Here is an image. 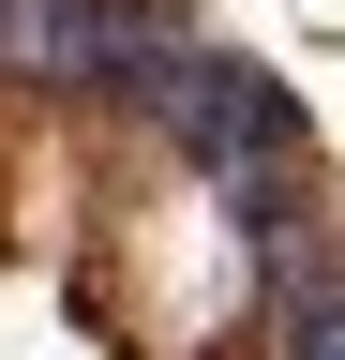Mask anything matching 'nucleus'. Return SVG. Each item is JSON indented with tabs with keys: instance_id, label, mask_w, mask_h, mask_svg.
<instances>
[{
	"instance_id": "obj_1",
	"label": "nucleus",
	"mask_w": 345,
	"mask_h": 360,
	"mask_svg": "<svg viewBox=\"0 0 345 360\" xmlns=\"http://www.w3.org/2000/svg\"><path fill=\"white\" fill-rule=\"evenodd\" d=\"M150 135L181 150L195 180H285L300 165V90L271 60H240V45H181L150 90Z\"/></svg>"
},
{
	"instance_id": "obj_2",
	"label": "nucleus",
	"mask_w": 345,
	"mask_h": 360,
	"mask_svg": "<svg viewBox=\"0 0 345 360\" xmlns=\"http://www.w3.org/2000/svg\"><path fill=\"white\" fill-rule=\"evenodd\" d=\"M271 315H285V360H345V285H330V270H285Z\"/></svg>"
}]
</instances>
